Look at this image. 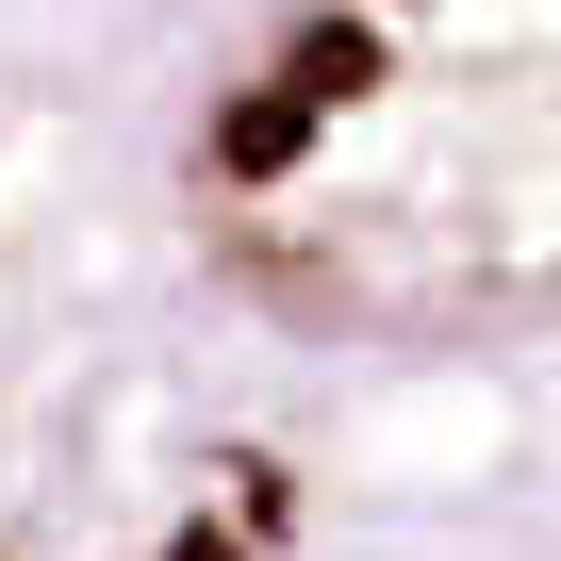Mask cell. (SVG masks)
<instances>
[{"mask_svg":"<svg viewBox=\"0 0 561 561\" xmlns=\"http://www.w3.org/2000/svg\"><path fill=\"white\" fill-rule=\"evenodd\" d=\"M165 298L280 430L561 397V0H100Z\"/></svg>","mask_w":561,"mask_h":561,"instance_id":"obj_1","label":"cell"},{"mask_svg":"<svg viewBox=\"0 0 561 561\" xmlns=\"http://www.w3.org/2000/svg\"><path fill=\"white\" fill-rule=\"evenodd\" d=\"M528 561H561V479H545V528H528Z\"/></svg>","mask_w":561,"mask_h":561,"instance_id":"obj_2","label":"cell"},{"mask_svg":"<svg viewBox=\"0 0 561 561\" xmlns=\"http://www.w3.org/2000/svg\"><path fill=\"white\" fill-rule=\"evenodd\" d=\"M0 18H18V0H0Z\"/></svg>","mask_w":561,"mask_h":561,"instance_id":"obj_3","label":"cell"}]
</instances>
